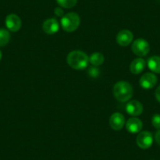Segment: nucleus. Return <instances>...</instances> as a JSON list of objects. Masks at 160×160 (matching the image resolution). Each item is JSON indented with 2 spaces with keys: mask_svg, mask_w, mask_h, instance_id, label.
I'll use <instances>...</instances> for the list:
<instances>
[{
  "mask_svg": "<svg viewBox=\"0 0 160 160\" xmlns=\"http://www.w3.org/2000/svg\"><path fill=\"white\" fill-rule=\"evenodd\" d=\"M113 94L115 99L119 102H127L130 101L133 94L132 86L125 81H119L114 85Z\"/></svg>",
  "mask_w": 160,
  "mask_h": 160,
  "instance_id": "nucleus-1",
  "label": "nucleus"
},
{
  "mask_svg": "<svg viewBox=\"0 0 160 160\" xmlns=\"http://www.w3.org/2000/svg\"><path fill=\"white\" fill-rule=\"evenodd\" d=\"M67 62L72 68L76 70H83L88 66L89 57L84 52L74 50L68 55Z\"/></svg>",
  "mask_w": 160,
  "mask_h": 160,
  "instance_id": "nucleus-2",
  "label": "nucleus"
},
{
  "mask_svg": "<svg viewBox=\"0 0 160 160\" xmlns=\"http://www.w3.org/2000/svg\"><path fill=\"white\" fill-rule=\"evenodd\" d=\"M63 30L68 32H72L77 30L80 24V18L76 13H68L64 15L61 20Z\"/></svg>",
  "mask_w": 160,
  "mask_h": 160,
  "instance_id": "nucleus-3",
  "label": "nucleus"
},
{
  "mask_svg": "<svg viewBox=\"0 0 160 160\" xmlns=\"http://www.w3.org/2000/svg\"><path fill=\"white\" fill-rule=\"evenodd\" d=\"M133 53L138 57H144L150 51V45L145 39L138 38L132 44Z\"/></svg>",
  "mask_w": 160,
  "mask_h": 160,
  "instance_id": "nucleus-4",
  "label": "nucleus"
},
{
  "mask_svg": "<svg viewBox=\"0 0 160 160\" xmlns=\"http://www.w3.org/2000/svg\"><path fill=\"white\" fill-rule=\"evenodd\" d=\"M137 144L141 149H148L152 145L153 137L152 133L148 131H141L137 137Z\"/></svg>",
  "mask_w": 160,
  "mask_h": 160,
  "instance_id": "nucleus-5",
  "label": "nucleus"
},
{
  "mask_svg": "<svg viewBox=\"0 0 160 160\" xmlns=\"http://www.w3.org/2000/svg\"><path fill=\"white\" fill-rule=\"evenodd\" d=\"M5 23L7 29L10 30V32H18L21 28V18H20L18 15L14 14V13L9 14L8 16L6 18Z\"/></svg>",
  "mask_w": 160,
  "mask_h": 160,
  "instance_id": "nucleus-6",
  "label": "nucleus"
},
{
  "mask_svg": "<svg viewBox=\"0 0 160 160\" xmlns=\"http://www.w3.org/2000/svg\"><path fill=\"white\" fill-rule=\"evenodd\" d=\"M157 83V77L155 74L148 73L144 74L140 78V85L145 90L152 89Z\"/></svg>",
  "mask_w": 160,
  "mask_h": 160,
  "instance_id": "nucleus-7",
  "label": "nucleus"
},
{
  "mask_svg": "<svg viewBox=\"0 0 160 160\" xmlns=\"http://www.w3.org/2000/svg\"><path fill=\"white\" fill-rule=\"evenodd\" d=\"M109 124L112 130L115 131L122 130L125 125V118L123 115L119 112H115L113 115H111L109 119Z\"/></svg>",
  "mask_w": 160,
  "mask_h": 160,
  "instance_id": "nucleus-8",
  "label": "nucleus"
},
{
  "mask_svg": "<svg viewBox=\"0 0 160 160\" xmlns=\"http://www.w3.org/2000/svg\"><path fill=\"white\" fill-rule=\"evenodd\" d=\"M133 38V33L130 31L125 29L118 32L116 36V42L121 47H127L131 43Z\"/></svg>",
  "mask_w": 160,
  "mask_h": 160,
  "instance_id": "nucleus-9",
  "label": "nucleus"
},
{
  "mask_svg": "<svg viewBox=\"0 0 160 160\" xmlns=\"http://www.w3.org/2000/svg\"><path fill=\"white\" fill-rule=\"evenodd\" d=\"M143 110H144V108H143L142 104L136 100H132L129 101L126 105V111L129 115L132 116H138L141 115Z\"/></svg>",
  "mask_w": 160,
  "mask_h": 160,
  "instance_id": "nucleus-10",
  "label": "nucleus"
},
{
  "mask_svg": "<svg viewBox=\"0 0 160 160\" xmlns=\"http://www.w3.org/2000/svg\"><path fill=\"white\" fill-rule=\"evenodd\" d=\"M60 25L58 21L54 18H50L42 24V30L48 35H53L59 31Z\"/></svg>",
  "mask_w": 160,
  "mask_h": 160,
  "instance_id": "nucleus-11",
  "label": "nucleus"
},
{
  "mask_svg": "<svg viewBox=\"0 0 160 160\" xmlns=\"http://www.w3.org/2000/svg\"><path fill=\"white\" fill-rule=\"evenodd\" d=\"M126 127L130 133H140L141 130H142L143 123L141 119L136 118V117H133V118H129L126 124Z\"/></svg>",
  "mask_w": 160,
  "mask_h": 160,
  "instance_id": "nucleus-12",
  "label": "nucleus"
},
{
  "mask_svg": "<svg viewBox=\"0 0 160 160\" xmlns=\"http://www.w3.org/2000/svg\"><path fill=\"white\" fill-rule=\"evenodd\" d=\"M146 67V61L143 58H137L131 62L130 71L133 75H138L144 70Z\"/></svg>",
  "mask_w": 160,
  "mask_h": 160,
  "instance_id": "nucleus-13",
  "label": "nucleus"
},
{
  "mask_svg": "<svg viewBox=\"0 0 160 160\" xmlns=\"http://www.w3.org/2000/svg\"><path fill=\"white\" fill-rule=\"evenodd\" d=\"M148 67L153 72L160 74V57L152 56L148 60Z\"/></svg>",
  "mask_w": 160,
  "mask_h": 160,
  "instance_id": "nucleus-14",
  "label": "nucleus"
},
{
  "mask_svg": "<svg viewBox=\"0 0 160 160\" xmlns=\"http://www.w3.org/2000/svg\"><path fill=\"white\" fill-rule=\"evenodd\" d=\"M104 61V55L99 52H96L90 55L89 58V63L92 64L95 67H98V66L101 65Z\"/></svg>",
  "mask_w": 160,
  "mask_h": 160,
  "instance_id": "nucleus-15",
  "label": "nucleus"
},
{
  "mask_svg": "<svg viewBox=\"0 0 160 160\" xmlns=\"http://www.w3.org/2000/svg\"><path fill=\"white\" fill-rule=\"evenodd\" d=\"M10 39V34L7 30L0 28V47H5L8 44Z\"/></svg>",
  "mask_w": 160,
  "mask_h": 160,
  "instance_id": "nucleus-16",
  "label": "nucleus"
},
{
  "mask_svg": "<svg viewBox=\"0 0 160 160\" xmlns=\"http://www.w3.org/2000/svg\"><path fill=\"white\" fill-rule=\"evenodd\" d=\"M56 1L60 7L66 9L72 8L77 3V0H56Z\"/></svg>",
  "mask_w": 160,
  "mask_h": 160,
  "instance_id": "nucleus-17",
  "label": "nucleus"
},
{
  "mask_svg": "<svg viewBox=\"0 0 160 160\" xmlns=\"http://www.w3.org/2000/svg\"><path fill=\"white\" fill-rule=\"evenodd\" d=\"M152 123L155 128L160 130V115L155 114L152 118Z\"/></svg>",
  "mask_w": 160,
  "mask_h": 160,
  "instance_id": "nucleus-18",
  "label": "nucleus"
},
{
  "mask_svg": "<svg viewBox=\"0 0 160 160\" xmlns=\"http://www.w3.org/2000/svg\"><path fill=\"white\" fill-rule=\"evenodd\" d=\"M88 73L91 77H93V78H96V77H98V75H100V70L97 67L93 66V67H91L90 69H89Z\"/></svg>",
  "mask_w": 160,
  "mask_h": 160,
  "instance_id": "nucleus-19",
  "label": "nucleus"
},
{
  "mask_svg": "<svg viewBox=\"0 0 160 160\" xmlns=\"http://www.w3.org/2000/svg\"><path fill=\"white\" fill-rule=\"evenodd\" d=\"M54 13L58 17H63L64 16V10L61 7H57L54 10Z\"/></svg>",
  "mask_w": 160,
  "mask_h": 160,
  "instance_id": "nucleus-20",
  "label": "nucleus"
},
{
  "mask_svg": "<svg viewBox=\"0 0 160 160\" xmlns=\"http://www.w3.org/2000/svg\"><path fill=\"white\" fill-rule=\"evenodd\" d=\"M155 98H156L157 101L160 103V86L159 87H158V88H157L156 90H155Z\"/></svg>",
  "mask_w": 160,
  "mask_h": 160,
  "instance_id": "nucleus-21",
  "label": "nucleus"
},
{
  "mask_svg": "<svg viewBox=\"0 0 160 160\" xmlns=\"http://www.w3.org/2000/svg\"><path fill=\"white\" fill-rule=\"evenodd\" d=\"M155 139L157 144H158V145H160V130H158V131L156 132V133H155Z\"/></svg>",
  "mask_w": 160,
  "mask_h": 160,
  "instance_id": "nucleus-22",
  "label": "nucleus"
},
{
  "mask_svg": "<svg viewBox=\"0 0 160 160\" xmlns=\"http://www.w3.org/2000/svg\"><path fill=\"white\" fill-rule=\"evenodd\" d=\"M1 59H2V52L0 50V61H1Z\"/></svg>",
  "mask_w": 160,
  "mask_h": 160,
  "instance_id": "nucleus-23",
  "label": "nucleus"
}]
</instances>
